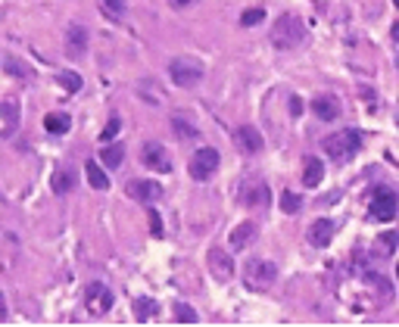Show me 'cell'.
I'll return each instance as SVG.
<instances>
[{
  "label": "cell",
  "mask_w": 399,
  "mask_h": 327,
  "mask_svg": "<svg viewBox=\"0 0 399 327\" xmlns=\"http://www.w3.org/2000/svg\"><path fill=\"white\" fill-rule=\"evenodd\" d=\"M305 41V22L296 13L278 16V22L271 25V44L278 50H293Z\"/></svg>",
  "instance_id": "6da1fadb"
},
{
  "label": "cell",
  "mask_w": 399,
  "mask_h": 327,
  "mask_svg": "<svg viewBox=\"0 0 399 327\" xmlns=\"http://www.w3.org/2000/svg\"><path fill=\"white\" fill-rule=\"evenodd\" d=\"M359 147H362V134L355 131V128H346V131H337V134L325 137V153L337 162H346Z\"/></svg>",
  "instance_id": "7a4b0ae2"
},
{
  "label": "cell",
  "mask_w": 399,
  "mask_h": 327,
  "mask_svg": "<svg viewBox=\"0 0 399 327\" xmlns=\"http://www.w3.org/2000/svg\"><path fill=\"white\" fill-rule=\"evenodd\" d=\"M168 75H172V81L178 88H193V84H200L203 79V63L191 56H178L172 59V66H168Z\"/></svg>",
  "instance_id": "3957f363"
},
{
  "label": "cell",
  "mask_w": 399,
  "mask_h": 327,
  "mask_svg": "<svg viewBox=\"0 0 399 327\" xmlns=\"http://www.w3.org/2000/svg\"><path fill=\"white\" fill-rule=\"evenodd\" d=\"M278 281V265L271 259H250L247 262V287L268 290Z\"/></svg>",
  "instance_id": "277c9868"
},
{
  "label": "cell",
  "mask_w": 399,
  "mask_h": 327,
  "mask_svg": "<svg viewBox=\"0 0 399 327\" xmlns=\"http://www.w3.org/2000/svg\"><path fill=\"white\" fill-rule=\"evenodd\" d=\"M218 162H222V156H218L216 147H203V150H197V153L191 156V162H188L191 178H197V181L212 178V175H216V168H218Z\"/></svg>",
  "instance_id": "5b68a950"
},
{
  "label": "cell",
  "mask_w": 399,
  "mask_h": 327,
  "mask_svg": "<svg viewBox=\"0 0 399 327\" xmlns=\"http://www.w3.org/2000/svg\"><path fill=\"white\" fill-rule=\"evenodd\" d=\"M113 290L106 287V283H88L84 287V306H88L91 315H106L109 308H113Z\"/></svg>",
  "instance_id": "8992f818"
},
{
  "label": "cell",
  "mask_w": 399,
  "mask_h": 327,
  "mask_svg": "<svg viewBox=\"0 0 399 327\" xmlns=\"http://www.w3.org/2000/svg\"><path fill=\"white\" fill-rule=\"evenodd\" d=\"M141 162L147 168H153V171H172V156H168V150L163 147V144H156V141H147L141 147Z\"/></svg>",
  "instance_id": "52a82bcc"
},
{
  "label": "cell",
  "mask_w": 399,
  "mask_h": 327,
  "mask_svg": "<svg viewBox=\"0 0 399 327\" xmlns=\"http://www.w3.org/2000/svg\"><path fill=\"white\" fill-rule=\"evenodd\" d=\"M371 218L378 221H393L396 218V193L393 191H378L371 196Z\"/></svg>",
  "instance_id": "ba28073f"
},
{
  "label": "cell",
  "mask_w": 399,
  "mask_h": 327,
  "mask_svg": "<svg viewBox=\"0 0 399 327\" xmlns=\"http://www.w3.org/2000/svg\"><path fill=\"white\" fill-rule=\"evenodd\" d=\"M234 144L241 147V153H247V156H253V153H259L262 147H266L259 128H253V125H241V128H237V131H234Z\"/></svg>",
  "instance_id": "9c48e42d"
},
{
  "label": "cell",
  "mask_w": 399,
  "mask_h": 327,
  "mask_svg": "<svg viewBox=\"0 0 399 327\" xmlns=\"http://www.w3.org/2000/svg\"><path fill=\"white\" fill-rule=\"evenodd\" d=\"M84 54H88V29L84 25H69V31H66V56L79 59Z\"/></svg>",
  "instance_id": "30bf717a"
},
{
  "label": "cell",
  "mask_w": 399,
  "mask_h": 327,
  "mask_svg": "<svg viewBox=\"0 0 399 327\" xmlns=\"http://www.w3.org/2000/svg\"><path fill=\"white\" fill-rule=\"evenodd\" d=\"M206 265H209V271L216 274V281H231V274H234V265H231V259H228V253L225 249H209V259H206Z\"/></svg>",
  "instance_id": "8fae6325"
},
{
  "label": "cell",
  "mask_w": 399,
  "mask_h": 327,
  "mask_svg": "<svg viewBox=\"0 0 399 327\" xmlns=\"http://www.w3.org/2000/svg\"><path fill=\"white\" fill-rule=\"evenodd\" d=\"M312 113H315L321 122H334V119L340 116V100L330 97V94H318V97L312 100Z\"/></svg>",
  "instance_id": "7c38bea8"
},
{
  "label": "cell",
  "mask_w": 399,
  "mask_h": 327,
  "mask_svg": "<svg viewBox=\"0 0 399 327\" xmlns=\"http://www.w3.org/2000/svg\"><path fill=\"white\" fill-rule=\"evenodd\" d=\"M128 196H134V200L141 203H156L159 196H163V187L156 184V181H131L128 184Z\"/></svg>",
  "instance_id": "4fadbf2b"
},
{
  "label": "cell",
  "mask_w": 399,
  "mask_h": 327,
  "mask_svg": "<svg viewBox=\"0 0 399 327\" xmlns=\"http://www.w3.org/2000/svg\"><path fill=\"white\" fill-rule=\"evenodd\" d=\"M334 231H337V225L330 218L312 221V225H309V243L312 246H328L330 240H334Z\"/></svg>",
  "instance_id": "5bb4252c"
},
{
  "label": "cell",
  "mask_w": 399,
  "mask_h": 327,
  "mask_svg": "<svg viewBox=\"0 0 399 327\" xmlns=\"http://www.w3.org/2000/svg\"><path fill=\"white\" fill-rule=\"evenodd\" d=\"M75 184H79V175H75L72 168H59V171H54V178H50V187H54V193H59V196L72 193Z\"/></svg>",
  "instance_id": "9a60e30c"
},
{
  "label": "cell",
  "mask_w": 399,
  "mask_h": 327,
  "mask_svg": "<svg viewBox=\"0 0 399 327\" xmlns=\"http://www.w3.org/2000/svg\"><path fill=\"white\" fill-rule=\"evenodd\" d=\"M321 178H325V166H321V159L309 156L305 159V168H303V184L305 187H318Z\"/></svg>",
  "instance_id": "2e32d148"
},
{
  "label": "cell",
  "mask_w": 399,
  "mask_h": 327,
  "mask_svg": "<svg viewBox=\"0 0 399 327\" xmlns=\"http://www.w3.org/2000/svg\"><path fill=\"white\" fill-rule=\"evenodd\" d=\"M84 178H88V184L94 187V191H106V187H109V178H106V171L100 168L94 159H91V162H84Z\"/></svg>",
  "instance_id": "e0dca14e"
},
{
  "label": "cell",
  "mask_w": 399,
  "mask_h": 327,
  "mask_svg": "<svg viewBox=\"0 0 399 327\" xmlns=\"http://www.w3.org/2000/svg\"><path fill=\"white\" fill-rule=\"evenodd\" d=\"M250 240H256V225H253V221H243V225L234 228V234H231V246L234 249H243Z\"/></svg>",
  "instance_id": "ac0fdd59"
},
{
  "label": "cell",
  "mask_w": 399,
  "mask_h": 327,
  "mask_svg": "<svg viewBox=\"0 0 399 327\" xmlns=\"http://www.w3.org/2000/svg\"><path fill=\"white\" fill-rule=\"evenodd\" d=\"M44 128L50 134H66L72 128V119L66 116V113H50L47 119H44Z\"/></svg>",
  "instance_id": "d6986e66"
},
{
  "label": "cell",
  "mask_w": 399,
  "mask_h": 327,
  "mask_svg": "<svg viewBox=\"0 0 399 327\" xmlns=\"http://www.w3.org/2000/svg\"><path fill=\"white\" fill-rule=\"evenodd\" d=\"M134 318L143 324V321H150V318H156V299H150V296H141L138 303H134Z\"/></svg>",
  "instance_id": "ffe728a7"
},
{
  "label": "cell",
  "mask_w": 399,
  "mask_h": 327,
  "mask_svg": "<svg viewBox=\"0 0 399 327\" xmlns=\"http://www.w3.org/2000/svg\"><path fill=\"white\" fill-rule=\"evenodd\" d=\"M243 200H247L250 206H259V209H266V206H268V191H266V184H253V191L243 193Z\"/></svg>",
  "instance_id": "44dd1931"
},
{
  "label": "cell",
  "mask_w": 399,
  "mask_h": 327,
  "mask_svg": "<svg viewBox=\"0 0 399 327\" xmlns=\"http://www.w3.org/2000/svg\"><path fill=\"white\" fill-rule=\"evenodd\" d=\"M122 159H125V147H122V144H113V147L103 150V166L106 168H118V166H122Z\"/></svg>",
  "instance_id": "7402d4cb"
},
{
  "label": "cell",
  "mask_w": 399,
  "mask_h": 327,
  "mask_svg": "<svg viewBox=\"0 0 399 327\" xmlns=\"http://www.w3.org/2000/svg\"><path fill=\"white\" fill-rule=\"evenodd\" d=\"M281 209H284L287 215H296V212L303 209V196L293 193V191H284V193H281Z\"/></svg>",
  "instance_id": "603a6c76"
},
{
  "label": "cell",
  "mask_w": 399,
  "mask_h": 327,
  "mask_svg": "<svg viewBox=\"0 0 399 327\" xmlns=\"http://www.w3.org/2000/svg\"><path fill=\"white\" fill-rule=\"evenodd\" d=\"M56 81L63 84V88L69 91V94H79V91H81V75H79V72H59Z\"/></svg>",
  "instance_id": "cb8c5ba5"
},
{
  "label": "cell",
  "mask_w": 399,
  "mask_h": 327,
  "mask_svg": "<svg viewBox=\"0 0 399 327\" xmlns=\"http://www.w3.org/2000/svg\"><path fill=\"white\" fill-rule=\"evenodd\" d=\"M4 69H6L10 75H16V79H31V75H35L29 66L19 63V59H13V56H10V59H4Z\"/></svg>",
  "instance_id": "d4e9b609"
},
{
  "label": "cell",
  "mask_w": 399,
  "mask_h": 327,
  "mask_svg": "<svg viewBox=\"0 0 399 327\" xmlns=\"http://www.w3.org/2000/svg\"><path fill=\"white\" fill-rule=\"evenodd\" d=\"M172 318H175L178 324H193V321H197V312H193L188 303H178L175 312H172Z\"/></svg>",
  "instance_id": "484cf974"
},
{
  "label": "cell",
  "mask_w": 399,
  "mask_h": 327,
  "mask_svg": "<svg viewBox=\"0 0 399 327\" xmlns=\"http://www.w3.org/2000/svg\"><path fill=\"white\" fill-rule=\"evenodd\" d=\"M172 128H175V131L184 137V141H191V137H197V128H193V125H191L184 116H175V119H172Z\"/></svg>",
  "instance_id": "4316f807"
},
{
  "label": "cell",
  "mask_w": 399,
  "mask_h": 327,
  "mask_svg": "<svg viewBox=\"0 0 399 327\" xmlns=\"http://www.w3.org/2000/svg\"><path fill=\"white\" fill-rule=\"evenodd\" d=\"M100 6H103L109 19H122L125 16V0H100Z\"/></svg>",
  "instance_id": "83f0119b"
},
{
  "label": "cell",
  "mask_w": 399,
  "mask_h": 327,
  "mask_svg": "<svg viewBox=\"0 0 399 327\" xmlns=\"http://www.w3.org/2000/svg\"><path fill=\"white\" fill-rule=\"evenodd\" d=\"M262 19H266V10H262V6H253V10H247L241 16V25L243 29H250V25H259Z\"/></svg>",
  "instance_id": "f1b7e54d"
},
{
  "label": "cell",
  "mask_w": 399,
  "mask_h": 327,
  "mask_svg": "<svg viewBox=\"0 0 399 327\" xmlns=\"http://www.w3.org/2000/svg\"><path fill=\"white\" fill-rule=\"evenodd\" d=\"M118 128H122V119H118V116H113V119H109V122H106L103 134H100V141H113V137L118 134Z\"/></svg>",
  "instance_id": "f546056e"
},
{
  "label": "cell",
  "mask_w": 399,
  "mask_h": 327,
  "mask_svg": "<svg viewBox=\"0 0 399 327\" xmlns=\"http://www.w3.org/2000/svg\"><path fill=\"white\" fill-rule=\"evenodd\" d=\"M150 231H153V237H163V218H159L156 209H150Z\"/></svg>",
  "instance_id": "4dcf8cb0"
},
{
  "label": "cell",
  "mask_w": 399,
  "mask_h": 327,
  "mask_svg": "<svg viewBox=\"0 0 399 327\" xmlns=\"http://www.w3.org/2000/svg\"><path fill=\"white\" fill-rule=\"evenodd\" d=\"M384 249H387V253H393V249H396V234H393V231H387V234H384Z\"/></svg>",
  "instance_id": "1f68e13d"
},
{
  "label": "cell",
  "mask_w": 399,
  "mask_h": 327,
  "mask_svg": "<svg viewBox=\"0 0 399 327\" xmlns=\"http://www.w3.org/2000/svg\"><path fill=\"white\" fill-rule=\"evenodd\" d=\"M168 4L175 6V10H184V6H191V4H197V0H168Z\"/></svg>",
  "instance_id": "d6a6232c"
},
{
  "label": "cell",
  "mask_w": 399,
  "mask_h": 327,
  "mask_svg": "<svg viewBox=\"0 0 399 327\" xmlns=\"http://www.w3.org/2000/svg\"><path fill=\"white\" fill-rule=\"evenodd\" d=\"M291 113H293V116L303 113V106H300V100H296V97H291Z\"/></svg>",
  "instance_id": "836d02e7"
},
{
  "label": "cell",
  "mask_w": 399,
  "mask_h": 327,
  "mask_svg": "<svg viewBox=\"0 0 399 327\" xmlns=\"http://www.w3.org/2000/svg\"><path fill=\"white\" fill-rule=\"evenodd\" d=\"M6 318V299H4V293H0V321Z\"/></svg>",
  "instance_id": "e575fe53"
}]
</instances>
